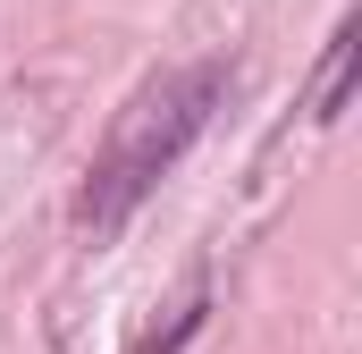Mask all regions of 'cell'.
<instances>
[{
  "instance_id": "obj_2",
  "label": "cell",
  "mask_w": 362,
  "mask_h": 354,
  "mask_svg": "<svg viewBox=\"0 0 362 354\" xmlns=\"http://www.w3.org/2000/svg\"><path fill=\"white\" fill-rule=\"evenodd\" d=\"M354 51H362V25L346 17L337 34H329V59H320V101H312V118L329 127V118H346V93H354Z\"/></svg>"
},
{
  "instance_id": "obj_1",
  "label": "cell",
  "mask_w": 362,
  "mask_h": 354,
  "mask_svg": "<svg viewBox=\"0 0 362 354\" xmlns=\"http://www.w3.org/2000/svg\"><path fill=\"white\" fill-rule=\"evenodd\" d=\"M228 101V59H194V68H160L127 93V110L110 118V135L93 144L85 194H76V219L93 236H110L160 177L194 152V135L211 127V110Z\"/></svg>"
}]
</instances>
